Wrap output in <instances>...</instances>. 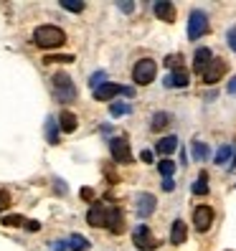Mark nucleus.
Returning a JSON list of instances; mask_svg holds the SVG:
<instances>
[{
	"mask_svg": "<svg viewBox=\"0 0 236 251\" xmlns=\"http://www.w3.org/2000/svg\"><path fill=\"white\" fill-rule=\"evenodd\" d=\"M140 157H142V162H153V152H150V150H142Z\"/></svg>",
	"mask_w": 236,
	"mask_h": 251,
	"instance_id": "e433bc0d",
	"label": "nucleus"
},
{
	"mask_svg": "<svg viewBox=\"0 0 236 251\" xmlns=\"http://www.w3.org/2000/svg\"><path fill=\"white\" fill-rule=\"evenodd\" d=\"M185 236H188V228H185V224H183V221H175V224H173V228H170V244L181 246V244L185 241Z\"/></svg>",
	"mask_w": 236,
	"mask_h": 251,
	"instance_id": "dca6fc26",
	"label": "nucleus"
},
{
	"mask_svg": "<svg viewBox=\"0 0 236 251\" xmlns=\"http://www.w3.org/2000/svg\"><path fill=\"white\" fill-rule=\"evenodd\" d=\"M23 221H26V218H21V216H5L3 224H5V226H23Z\"/></svg>",
	"mask_w": 236,
	"mask_h": 251,
	"instance_id": "c756f323",
	"label": "nucleus"
},
{
	"mask_svg": "<svg viewBox=\"0 0 236 251\" xmlns=\"http://www.w3.org/2000/svg\"><path fill=\"white\" fill-rule=\"evenodd\" d=\"M51 84H53V92H56L58 101H74L77 99V86H74V81L66 76V74H53Z\"/></svg>",
	"mask_w": 236,
	"mask_h": 251,
	"instance_id": "f03ea898",
	"label": "nucleus"
},
{
	"mask_svg": "<svg viewBox=\"0 0 236 251\" xmlns=\"http://www.w3.org/2000/svg\"><path fill=\"white\" fill-rule=\"evenodd\" d=\"M229 94H236V76L229 81Z\"/></svg>",
	"mask_w": 236,
	"mask_h": 251,
	"instance_id": "58836bf2",
	"label": "nucleus"
},
{
	"mask_svg": "<svg viewBox=\"0 0 236 251\" xmlns=\"http://www.w3.org/2000/svg\"><path fill=\"white\" fill-rule=\"evenodd\" d=\"M77 114H74V112H61V114H58V127H61L64 132H74V129H77Z\"/></svg>",
	"mask_w": 236,
	"mask_h": 251,
	"instance_id": "a211bd4d",
	"label": "nucleus"
},
{
	"mask_svg": "<svg viewBox=\"0 0 236 251\" xmlns=\"http://www.w3.org/2000/svg\"><path fill=\"white\" fill-rule=\"evenodd\" d=\"M117 94H125V97H132L135 92L130 86H120V84H102L94 89V99L97 101H107V99H114Z\"/></svg>",
	"mask_w": 236,
	"mask_h": 251,
	"instance_id": "0eeeda50",
	"label": "nucleus"
},
{
	"mask_svg": "<svg viewBox=\"0 0 236 251\" xmlns=\"http://www.w3.org/2000/svg\"><path fill=\"white\" fill-rule=\"evenodd\" d=\"M33 41H36L38 49H56L66 41V36H64L61 28H56V25H41V28H36Z\"/></svg>",
	"mask_w": 236,
	"mask_h": 251,
	"instance_id": "f257e3e1",
	"label": "nucleus"
},
{
	"mask_svg": "<svg viewBox=\"0 0 236 251\" xmlns=\"http://www.w3.org/2000/svg\"><path fill=\"white\" fill-rule=\"evenodd\" d=\"M46 61H49V64H53V61H61V64H71V61H74V56H69V53H66V56H49Z\"/></svg>",
	"mask_w": 236,
	"mask_h": 251,
	"instance_id": "2f4dec72",
	"label": "nucleus"
},
{
	"mask_svg": "<svg viewBox=\"0 0 236 251\" xmlns=\"http://www.w3.org/2000/svg\"><path fill=\"white\" fill-rule=\"evenodd\" d=\"M155 16L165 23H173L175 21V5L173 3H155Z\"/></svg>",
	"mask_w": 236,
	"mask_h": 251,
	"instance_id": "2eb2a0df",
	"label": "nucleus"
},
{
	"mask_svg": "<svg viewBox=\"0 0 236 251\" xmlns=\"http://www.w3.org/2000/svg\"><path fill=\"white\" fill-rule=\"evenodd\" d=\"M112 117H122V114H130V104H125V101H114V104L109 107Z\"/></svg>",
	"mask_w": 236,
	"mask_h": 251,
	"instance_id": "bb28decb",
	"label": "nucleus"
},
{
	"mask_svg": "<svg viewBox=\"0 0 236 251\" xmlns=\"http://www.w3.org/2000/svg\"><path fill=\"white\" fill-rule=\"evenodd\" d=\"M165 66H168L170 71L185 69V66H183V56H178V53H175V56H168V58H165Z\"/></svg>",
	"mask_w": 236,
	"mask_h": 251,
	"instance_id": "393cba45",
	"label": "nucleus"
},
{
	"mask_svg": "<svg viewBox=\"0 0 236 251\" xmlns=\"http://www.w3.org/2000/svg\"><path fill=\"white\" fill-rule=\"evenodd\" d=\"M206 31H209V16L201 13V10H193V13H190V18H188V38L196 41Z\"/></svg>",
	"mask_w": 236,
	"mask_h": 251,
	"instance_id": "39448f33",
	"label": "nucleus"
},
{
	"mask_svg": "<svg viewBox=\"0 0 236 251\" xmlns=\"http://www.w3.org/2000/svg\"><path fill=\"white\" fill-rule=\"evenodd\" d=\"M155 205H157V201H155L153 193H140V196H137V216H140V218L153 216Z\"/></svg>",
	"mask_w": 236,
	"mask_h": 251,
	"instance_id": "9b49d317",
	"label": "nucleus"
},
{
	"mask_svg": "<svg viewBox=\"0 0 236 251\" xmlns=\"http://www.w3.org/2000/svg\"><path fill=\"white\" fill-rule=\"evenodd\" d=\"M211 49H206V46H201V49H196V53H193V69L198 71V74H203V69L211 64Z\"/></svg>",
	"mask_w": 236,
	"mask_h": 251,
	"instance_id": "4468645a",
	"label": "nucleus"
},
{
	"mask_svg": "<svg viewBox=\"0 0 236 251\" xmlns=\"http://www.w3.org/2000/svg\"><path fill=\"white\" fill-rule=\"evenodd\" d=\"M188 81H190L188 69H178V71H170L163 84H165V86H188Z\"/></svg>",
	"mask_w": 236,
	"mask_h": 251,
	"instance_id": "ddd939ff",
	"label": "nucleus"
},
{
	"mask_svg": "<svg viewBox=\"0 0 236 251\" xmlns=\"http://www.w3.org/2000/svg\"><path fill=\"white\" fill-rule=\"evenodd\" d=\"M46 140L51 145H58V122L53 120V117H49V120H46Z\"/></svg>",
	"mask_w": 236,
	"mask_h": 251,
	"instance_id": "aec40b11",
	"label": "nucleus"
},
{
	"mask_svg": "<svg viewBox=\"0 0 236 251\" xmlns=\"http://www.w3.org/2000/svg\"><path fill=\"white\" fill-rule=\"evenodd\" d=\"M157 170H160V175H165V178H170V175L175 173V162H173V160H160Z\"/></svg>",
	"mask_w": 236,
	"mask_h": 251,
	"instance_id": "a878e982",
	"label": "nucleus"
},
{
	"mask_svg": "<svg viewBox=\"0 0 236 251\" xmlns=\"http://www.w3.org/2000/svg\"><path fill=\"white\" fill-rule=\"evenodd\" d=\"M8 205H10V196L5 193V190H3V193H0V211H3V208H8Z\"/></svg>",
	"mask_w": 236,
	"mask_h": 251,
	"instance_id": "473e14b6",
	"label": "nucleus"
},
{
	"mask_svg": "<svg viewBox=\"0 0 236 251\" xmlns=\"http://www.w3.org/2000/svg\"><path fill=\"white\" fill-rule=\"evenodd\" d=\"M105 79H107V74H105V71H97V74H92V79H89L92 89H97V86H102V84H105Z\"/></svg>",
	"mask_w": 236,
	"mask_h": 251,
	"instance_id": "c85d7f7f",
	"label": "nucleus"
},
{
	"mask_svg": "<svg viewBox=\"0 0 236 251\" xmlns=\"http://www.w3.org/2000/svg\"><path fill=\"white\" fill-rule=\"evenodd\" d=\"M66 249V244H53V251H64Z\"/></svg>",
	"mask_w": 236,
	"mask_h": 251,
	"instance_id": "ea45409f",
	"label": "nucleus"
},
{
	"mask_svg": "<svg viewBox=\"0 0 236 251\" xmlns=\"http://www.w3.org/2000/svg\"><path fill=\"white\" fill-rule=\"evenodd\" d=\"M155 74H157V64L153 61V58H140V61L135 64V69H132V79H135V84H140V86H147V84H153Z\"/></svg>",
	"mask_w": 236,
	"mask_h": 251,
	"instance_id": "7ed1b4c3",
	"label": "nucleus"
},
{
	"mask_svg": "<svg viewBox=\"0 0 236 251\" xmlns=\"http://www.w3.org/2000/svg\"><path fill=\"white\" fill-rule=\"evenodd\" d=\"M193 157H196V160H209V145L193 142Z\"/></svg>",
	"mask_w": 236,
	"mask_h": 251,
	"instance_id": "b1692460",
	"label": "nucleus"
},
{
	"mask_svg": "<svg viewBox=\"0 0 236 251\" xmlns=\"http://www.w3.org/2000/svg\"><path fill=\"white\" fill-rule=\"evenodd\" d=\"M66 246H69V249H74V251H86V249H89V241H86L84 236H71Z\"/></svg>",
	"mask_w": 236,
	"mask_h": 251,
	"instance_id": "5701e85b",
	"label": "nucleus"
},
{
	"mask_svg": "<svg viewBox=\"0 0 236 251\" xmlns=\"http://www.w3.org/2000/svg\"><path fill=\"white\" fill-rule=\"evenodd\" d=\"M226 69H229V64L224 61V58H211V64L203 69V81L206 84H216L218 79H224Z\"/></svg>",
	"mask_w": 236,
	"mask_h": 251,
	"instance_id": "6e6552de",
	"label": "nucleus"
},
{
	"mask_svg": "<svg viewBox=\"0 0 236 251\" xmlns=\"http://www.w3.org/2000/svg\"><path fill=\"white\" fill-rule=\"evenodd\" d=\"M132 241H135V246H137L140 251H153V249L160 246V244L155 241V236L150 233V228H147L145 224H140V226L135 228V233H132Z\"/></svg>",
	"mask_w": 236,
	"mask_h": 251,
	"instance_id": "423d86ee",
	"label": "nucleus"
},
{
	"mask_svg": "<svg viewBox=\"0 0 236 251\" xmlns=\"http://www.w3.org/2000/svg\"><path fill=\"white\" fill-rule=\"evenodd\" d=\"M107 205H92L89 208V213H86V221H89V226H94V228H99V226H107Z\"/></svg>",
	"mask_w": 236,
	"mask_h": 251,
	"instance_id": "f8f14e48",
	"label": "nucleus"
},
{
	"mask_svg": "<svg viewBox=\"0 0 236 251\" xmlns=\"http://www.w3.org/2000/svg\"><path fill=\"white\" fill-rule=\"evenodd\" d=\"M193 193L196 196H206V193H209V175H206V173H201L198 180L193 183Z\"/></svg>",
	"mask_w": 236,
	"mask_h": 251,
	"instance_id": "4be33fe9",
	"label": "nucleus"
},
{
	"mask_svg": "<svg viewBox=\"0 0 236 251\" xmlns=\"http://www.w3.org/2000/svg\"><path fill=\"white\" fill-rule=\"evenodd\" d=\"M175 147H178V137L175 135H168V137H163V140H157V155H170V152H175Z\"/></svg>",
	"mask_w": 236,
	"mask_h": 251,
	"instance_id": "f3484780",
	"label": "nucleus"
},
{
	"mask_svg": "<svg viewBox=\"0 0 236 251\" xmlns=\"http://www.w3.org/2000/svg\"><path fill=\"white\" fill-rule=\"evenodd\" d=\"M109 152H112V157L117 160V162H122V165H130L132 162V150H130V142H127V137H112L109 140Z\"/></svg>",
	"mask_w": 236,
	"mask_h": 251,
	"instance_id": "20e7f679",
	"label": "nucleus"
},
{
	"mask_svg": "<svg viewBox=\"0 0 236 251\" xmlns=\"http://www.w3.org/2000/svg\"><path fill=\"white\" fill-rule=\"evenodd\" d=\"M213 224V208H209V205H198V208L193 211V226L198 233H206L211 228Z\"/></svg>",
	"mask_w": 236,
	"mask_h": 251,
	"instance_id": "1a4fd4ad",
	"label": "nucleus"
},
{
	"mask_svg": "<svg viewBox=\"0 0 236 251\" xmlns=\"http://www.w3.org/2000/svg\"><path fill=\"white\" fill-rule=\"evenodd\" d=\"M61 8L71 10V13H81L84 10V3H74V0H61Z\"/></svg>",
	"mask_w": 236,
	"mask_h": 251,
	"instance_id": "cd10ccee",
	"label": "nucleus"
},
{
	"mask_svg": "<svg viewBox=\"0 0 236 251\" xmlns=\"http://www.w3.org/2000/svg\"><path fill=\"white\" fill-rule=\"evenodd\" d=\"M107 228L112 233H122L125 231V216H122V211L117 208V205H109V211H107Z\"/></svg>",
	"mask_w": 236,
	"mask_h": 251,
	"instance_id": "9d476101",
	"label": "nucleus"
},
{
	"mask_svg": "<svg viewBox=\"0 0 236 251\" xmlns=\"http://www.w3.org/2000/svg\"><path fill=\"white\" fill-rule=\"evenodd\" d=\"M234 157V147L231 145H221L218 147V152H216V165H229V160Z\"/></svg>",
	"mask_w": 236,
	"mask_h": 251,
	"instance_id": "6ab92c4d",
	"label": "nucleus"
},
{
	"mask_svg": "<svg viewBox=\"0 0 236 251\" xmlns=\"http://www.w3.org/2000/svg\"><path fill=\"white\" fill-rule=\"evenodd\" d=\"M23 226H26L28 231H38V228H41V224H38V221H28V224H23Z\"/></svg>",
	"mask_w": 236,
	"mask_h": 251,
	"instance_id": "72a5a7b5",
	"label": "nucleus"
},
{
	"mask_svg": "<svg viewBox=\"0 0 236 251\" xmlns=\"http://www.w3.org/2000/svg\"><path fill=\"white\" fill-rule=\"evenodd\" d=\"M81 198H86V201H92V198H94V193H92V188H81Z\"/></svg>",
	"mask_w": 236,
	"mask_h": 251,
	"instance_id": "f704fd0d",
	"label": "nucleus"
},
{
	"mask_svg": "<svg viewBox=\"0 0 236 251\" xmlns=\"http://www.w3.org/2000/svg\"><path fill=\"white\" fill-rule=\"evenodd\" d=\"M120 10H125V13H132V10H135V3H120Z\"/></svg>",
	"mask_w": 236,
	"mask_h": 251,
	"instance_id": "c9c22d12",
	"label": "nucleus"
},
{
	"mask_svg": "<svg viewBox=\"0 0 236 251\" xmlns=\"http://www.w3.org/2000/svg\"><path fill=\"white\" fill-rule=\"evenodd\" d=\"M226 41H229L231 51H236V25H231V28H229V33H226Z\"/></svg>",
	"mask_w": 236,
	"mask_h": 251,
	"instance_id": "7c9ffc66",
	"label": "nucleus"
},
{
	"mask_svg": "<svg viewBox=\"0 0 236 251\" xmlns=\"http://www.w3.org/2000/svg\"><path fill=\"white\" fill-rule=\"evenodd\" d=\"M173 188H175V183H173L170 178H165V180H163V190H173Z\"/></svg>",
	"mask_w": 236,
	"mask_h": 251,
	"instance_id": "4c0bfd02",
	"label": "nucleus"
},
{
	"mask_svg": "<svg viewBox=\"0 0 236 251\" xmlns=\"http://www.w3.org/2000/svg\"><path fill=\"white\" fill-rule=\"evenodd\" d=\"M168 125H170V114L168 112H157L153 117V125L150 127H153V132H160V129H165Z\"/></svg>",
	"mask_w": 236,
	"mask_h": 251,
	"instance_id": "412c9836",
	"label": "nucleus"
}]
</instances>
